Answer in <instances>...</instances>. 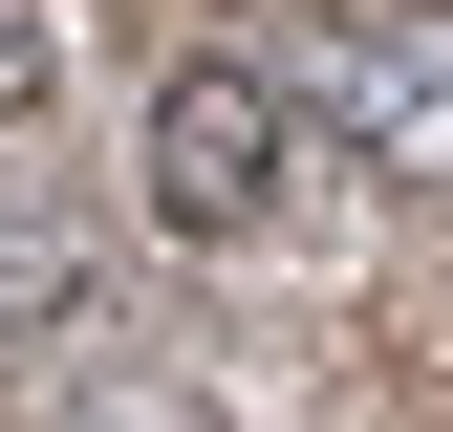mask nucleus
<instances>
[{
	"mask_svg": "<svg viewBox=\"0 0 453 432\" xmlns=\"http://www.w3.org/2000/svg\"><path fill=\"white\" fill-rule=\"evenodd\" d=\"M280 87H303L367 174H432L453 195V0H324V22L280 43Z\"/></svg>",
	"mask_w": 453,
	"mask_h": 432,
	"instance_id": "f257e3e1",
	"label": "nucleus"
},
{
	"mask_svg": "<svg viewBox=\"0 0 453 432\" xmlns=\"http://www.w3.org/2000/svg\"><path fill=\"white\" fill-rule=\"evenodd\" d=\"M280 174H303V87L195 43V66L151 87V216H173V238H259V216H280Z\"/></svg>",
	"mask_w": 453,
	"mask_h": 432,
	"instance_id": "f03ea898",
	"label": "nucleus"
},
{
	"mask_svg": "<svg viewBox=\"0 0 453 432\" xmlns=\"http://www.w3.org/2000/svg\"><path fill=\"white\" fill-rule=\"evenodd\" d=\"M43 87H65V0H0V130H22Z\"/></svg>",
	"mask_w": 453,
	"mask_h": 432,
	"instance_id": "7ed1b4c3",
	"label": "nucleus"
}]
</instances>
